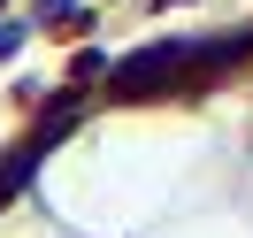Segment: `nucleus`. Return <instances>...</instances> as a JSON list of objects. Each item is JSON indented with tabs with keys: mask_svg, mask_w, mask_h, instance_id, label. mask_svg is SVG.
<instances>
[{
	"mask_svg": "<svg viewBox=\"0 0 253 238\" xmlns=\"http://www.w3.org/2000/svg\"><path fill=\"white\" fill-rule=\"evenodd\" d=\"M176 69H184V47H154V54H138V62L115 69V93H146V85L176 77Z\"/></svg>",
	"mask_w": 253,
	"mask_h": 238,
	"instance_id": "nucleus-1",
	"label": "nucleus"
},
{
	"mask_svg": "<svg viewBox=\"0 0 253 238\" xmlns=\"http://www.w3.org/2000/svg\"><path fill=\"white\" fill-rule=\"evenodd\" d=\"M16 39H23V31H16V23H0V54H16Z\"/></svg>",
	"mask_w": 253,
	"mask_h": 238,
	"instance_id": "nucleus-3",
	"label": "nucleus"
},
{
	"mask_svg": "<svg viewBox=\"0 0 253 238\" xmlns=\"http://www.w3.org/2000/svg\"><path fill=\"white\" fill-rule=\"evenodd\" d=\"M31 161H39V146H23V154H8V169H0V207L23 192V177H31Z\"/></svg>",
	"mask_w": 253,
	"mask_h": 238,
	"instance_id": "nucleus-2",
	"label": "nucleus"
}]
</instances>
